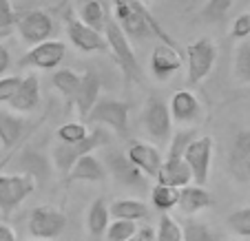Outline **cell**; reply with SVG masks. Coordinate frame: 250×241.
<instances>
[{"mask_svg":"<svg viewBox=\"0 0 250 241\" xmlns=\"http://www.w3.org/2000/svg\"><path fill=\"white\" fill-rule=\"evenodd\" d=\"M115 5V22L122 27V31L128 36V40H144L157 36L162 44L177 49V42L164 31L155 16L146 9L142 0H113Z\"/></svg>","mask_w":250,"mask_h":241,"instance_id":"cell-1","label":"cell"},{"mask_svg":"<svg viewBox=\"0 0 250 241\" xmlns=\"http://www.w3.org/2000/svg\"><path fill=\"white\" fill-rule=\"evenodd\" d=\"M104 38H106V44H109V51L113 53L115 62H118L120 69H122L124 78L135 82V84H140V82L144 80V71H142L140 60H137L135 51H133L131 40H128V36L122 31V27L115 22V18H109L106 29H104Z\"/></svg>","mask_w":250,"mask_h":241,"instance_id":"cell-2","label":"cell"},{"mask_svg":"<svg viewBox=\"0 0 250 241\" xmlns=\"http://www.w3.org/2000/svg\"><path fill=\"white\" fill-rule=\"evenodd\" d=\"M109 144H111L109 131L102 126L93 128V131L89 133V137L82 140L80 144H60L58 142L56 146H53V164H56V168L60 170V173L69 175L78 160H82L84 155H91L93 151H98V148H102V146H109Z\"/></svg>","mask_w":250,"mask_h":241,"instance_id":"cell-3","label":"cell"},{"mask_svg":"<svg viewBox=\"0 0 250 241\" xmlns=\"http://www.w3.org/2000/svg\"><path fill=\"white\" fill-rule=\"evenodd\" d=\"M142 126L146 131V135L151 137L155 144L164 146L170 144L173 140V118H170V109L162 98L151 95L144 102L142 109Z\"/></svg>","mask_w":250,"mask_h":241,"instance_id":"cell-4","label":"cell"},{"mask_svg":"<svg viewBox=\"0 0 250 241\" xmlns=\"http://www.w3.org/2000/svg\"><path fill=\"white\" fill-rule=\"evenodd\" d=\"M84 122L102 126L106 131L111 128L115 135L124 137L128 133V104L115 98H100V102L93 106Z\"/></svg>","mask_w":250,"mask_h":241,"instance_id":"cell-5","label":"cell"},{"mask_svg":"<svg viewBox=\"0 0 250 241\" xmlns=\"http://www.w3.org/2000/svg\"><path fill=\"white\" fill-rule=\"evenodd\" d=\"M217 62V44L210 38H199L186 47V69H188V84H199L208 78Z\"/></svg>","mask_w":250,"mask_h":241,"instance_id":"cell-6","label":"cell"},{"mask_svg":"<svg viewBox=\"0 0 250 241\" xmlns=\"http://www.w3.org/2000/svg\"><path fill=\"white\" fill-rule=\"evenodd\" d=\"M33 190H36L33 175H24V173L0 175V215L9 217Z\"/></svg>","mask_w":250,"mask_h":241,"instance_id":"cell-7","label":"cell"},{"mask_svg":"<svg viewBox=\"0 0 250 241\" xmlns=\"http://www.w3.org/2000/svg\"><path fill=\"white\" fill-rule=\"evenodd\" d=\"M66 228V215L53 206H38L29 215V235L33 241H53Z\"/></svg>","mask_w":250,"mask_h":241,"instance_id":"cell-8","label":"cell"},{"mask_svg":"<svg viewBox=\"0 0 250 241\" xmlns=\"http://www.w3.org/2000/svg\"><path fill=\"white\" fill-rule=\"evenodd\" d=\"M64 27H66V36H69L71 44L78 47L80 51L102 53L109 49L104 33L95 31V29H91L89 24H84L80 18H78V14H73V11H66L64 14Z\"/></svg>","mask_w":250,"mask_h":241,"instance_id":"cell-9","label":"cell"},{"mask_svg":"<svg viewBox=\"0 0 250 241\" xmlns=\"http://www.w3.org/2000/svg\"><path fill=\"white\" fill-rule=\"evenodd\" d=\"M212 151H215V142L212 137L202 135L188 144L184 153V160L188 164L190 173H193V181L197 186H204L210 175V164H212Z\"/></svg>","mask_w":250,"mask_h":241,"instance_id":"cell-10","label":"cell"},{"mask_svg":"<svg viewBox=\"0 0 250 241\" xmlns=\"http://www.w3.org/2000/svg\"><path fill=\"white\" fill-rule=\"evenodd\" d=\"M226 168L239 184H250V128H241L235 133L228 148Z\"/></svg>","mask_w":250,"mask_h":241,"instance_id":"cell-11","label":"cell"},{"mask_svg":"<svg viewBox=\"0 0 250 241\" xmlns=\"http://www.w3.org/2000/svg\"><path fill=\"white\" fill-rule=\"evenodd\" d=\"M126 157L137 166V168L148 177V180H160L162 166H164V155L162 151L151 142H142V140H133L126 148Z\"/></svg>","mask_w":250,"mask_h":241,"instance_id":"cell-12","label":"cell"},{"mask_svg":"<svg viewBox=\"0 0 250 241\" xmlns=\"http://www.w3.org/2000/svg\"><path fill=\"white\" fill-rule=\"evenodd\" d=\"M18 33L20 38L29 44H40V42H47L51 38L53 33V20L47 11L42 9H31L27 14L18 16Z\"/></svg>","mask_w":250,"mask_h":241,"instance_id":"cell-13","label":"cell"},{"mask_svg":"<svg viewBox=\"0 0 250 241\" xmlns=\"http://www.w3.org/2000/svg\"><path fill=\"white\" fill-rule=\"evenodd\" d=\"M66 56V44L60 40H47L36 47H31L18 64L20 66H33V69H56Z\"/></svg>","mask_w":250,"mask_h":241,"instance_id":"cell-14","label":"cell"},{"mask_svg":"<svg viewBox=\"0 0 250 241\" xmlns=\"http://www.w3.org/2000/svg\"><path fill=\"white\" fill-rule=\"evenodd\" d=\"M104 161H106V170H109L120 184L135 186V188L137 186H144L146 175H144V173H142V170L137 168V166L133 164L126 155H124V153L111 148V151H106V155H104Z\"/></svg>","mask_w":250,"mask_h":241,"instance_id":"cell-15","label":"cell"},{"mask_svg":"<svg viewBox=\"0 0 250 241\" xmlns=\"http://www.w3.org/2000/svg\"><path fill=\"white\" fill-rule=\"evenodd\" d=\"M168 109H170L173 122H177V124H193L202 115V104H199L197 95L186 89L175 91L168 102Z\"/></svg>","mask_w":250,"mask_h":241,"instance_id":"cell-16","label":"cell"},{"mask_svg":"<svg viewBox=\"0 0 250 241\" xmlns=\"http://www.w3.org/2000/svg\"><path fill=\"white\" fill-rule=\"evenodd\" d=\"M100 91H102V82H100V76L93 71L82 73V82H80V91H78L73 104H76V111L82 120L89 118V113L93 111V106L100 102Z\"/></svg>","mask_w":250,"mask_h":241,"instance_id":"cell-17","label":"cell"},{"mask_svg":"<svg viewBox=\"0 0 250 241\" xmlns=\"http://www.w3.org/2000/svg\"><path fill=\"white\" fill-rule=\"evenodd\" d=\"M182 69V56L175 47L157 44L151 53V73L157 80H168L173 73Z\"/></svg>","mask_w":250,"mask_h":241,"instance_id":"cell-18","label":"cell"},{"mask_svg":"<svg viewBox=\"0 0 250 241\" xmlns=\"http://www.w3.org/2000/svg\"><path fill=\"white\" fill-rule=\"evenodd\" d=\"M40 102V78L36 73H29L22 78V84H20L18 93L14 95V100L9 102L11 111H18V113H29L38 106Z\"/></svg>","mask_w":250,"mask_h":241,"instance_id":"cell-19","label":"cell"},{"mask_svg":"<svg viewBox=\"0 0 250 241\" xmlns=\"http://www.w3.org/2000/svg\"><path fill=\"white\" fill-rule=\"evenodd\" d=\"M190 181H193V173L184 157H164V166H162V175L157 184H168L182 190L190 186Z\"/></svg>","mask_w":250,"mask_h":241,"instance_id":"cell-20","label":"cell"},{"mask_svg":"<svg viewBox=\"0 0 250 241\" xmlns=\"http://www.w3.org/2000/svg\"><path fill=\"white\" fill-rule=\"evenodd\" d=\"M104 180H106V166L93 153L78 160L76 166L71 168V173L66 175V181H91V184H100Z\"/></svg>","mask_w":250,"mask_h":241,"instance_id":"cell-21","label":"cell"},{"mask_svg":"<svg viewBox=\"0 0 250 241\" xmlns=\"http://www.w3.org/2000/svg\"><path fill=\"white\" fill-rule=\"evenodd\" d=\"M212 203H215V197L212 193H208L204 186H197V184H190L186 188L180 190V210L186 215H195L199 210H206L210 208Z\"/></svg>","mask_w":250,"mask_h":241,"instance_id":"cell-22","label":"cell"},{"mask_svg":"<svg viewBox=\"0 0 250 241\" xmlns=\"http://www.w3.org/2000/svg\"><path fill=\"white\" fill-rule=\"evenodd\" d=\"M27 131V122L11 111H0V144L5 148H14L22 140Z\"/></svg>","mask_w":250,"mask_h":241,"instance_id":"cell-23","label":"cell"},{"mask_svg":"<svg viewBox=\"0 0 250 241\" xmlns=\"http://www.w3.org/2000/svg\"><path fill=\"white\" fill-rule=\"evenodd\" d=\"M111 219H124V221H140V219L148 217V206L140 199L131 197H120L109 203Z\"/></svg>","mask_w":250,"mask_h":241,"instance_id":"cell-24","label":"cell"},{"mask_svg":"<svg viewBox=\"0 0 250 241\" xmlns=\"http://www.w3.org/2000/svg\"><path fill=\"white\" fill-rule=\"evenodd\" d=\"M111 210L109 203L104 197H98L93 203L89 206V213H86V230L91 232L93 237H100L106 232V228L111 226Z\"/></svg>","mask_w":250,"mask_h":241,"instance_id":"cell-25","label":"cell"},{"mask_svg":"<svg viewBox=\"0 0 250 241\" xmlns=\"http://www.w3.org/2000/svg\"><path fill=\"white\" fill-rule=\"evenodd\" d=\"M78 18L100 33H104L106 22H109V16H106L100 0H82L80 7H78Z\"/></svg>","mask_w":250,"mask_h":241,"instance_id":"cell-26","label":"cell"},{"mask_svg":"<svg viewBox=\"0 0 250 241\" xmlns=\"http://www.w3.org/2000/svg\"><path fill=\"white\" fill-rule=\"evenodd\" d=\"M51 82H53V86H56V89L64 95V100L73 102V100H76V95H78V91H80L82 76H80V73H76L73 69H58V71L53 73Z\"/></svg>","mask_w":250,"mask_h":241,"instance_id":"cell-27","label":"cell"},{"mask_svg":"<svg viewBox=\"0 0 250 241\" xmlns=\"http://www.w3.org/2000/svg\"><path fill=\"white\" fill-rule=\"evenodd\" d=\"M232 73L239 84H250V38L241 40L235 49V62H232Z\"/></svg>","mask_w":250,"mask_h":241,"instance_id":"cell-28","label":"cell"},{"mask_svg":"<svg viewBox=\"0 0 250 241\" xmlns=\"http://www.w3.org/2000/svg\"><path fill=\"white\" fill-rule=\"evenodd\" d=\"M151 201L157 210L166 213L180 203V188H173L168 184H155L151 190Z\"/></svg>","mask_w":250,"mask_h":241,"instance_id":"cell-29","label":"cell"},{"mask_svg":"<svg viewBox=\"0 0 250 241\" xmlns=\"http://www.w3.org/2000/svg\"><path fill=\"white\" fill-rule=\"evenodd\" d=\"M182 230H184V241H219L217 232L197 219H186L182 223Z\"/></svg>","mask_w":250,"mask_h":241,"instance_id":"cell-30","label":"cell"},{"mask_svg":"<svg viewBox=\"0 0 250 241\" xmlns=\"http://www.w3.org/2000/svg\"><path fill=\"white\" fill-rule=\"evenodd\" d=\"M155 241H184V230L170 215L162 213L155 230Z\"/></svg>","mask_w":250,"mask_h":241,"instance_id":"cell-31","label":"cell"},{"mask_svg":"<svg viewBox=\"0 0 250 241\" xmlns=\"http://www.w3.org/2000/svg\"><path fill=\"white\" fill-rule=\"evenodd\" d=\"M89 128L84 122H66L58 128V142L60 144H80L82 140L89 137Z\"/></svg>","mask_w":250,"mask_h":241,"instance_id":"cell-32","label":"cell"},{"mask_svg":"<svg viewBox=\"0 0 250 241\" xmlns=\"http://www.w3.org/2000/svg\"><path fill=\"white\" fill-rule=\"evenodd\" d=\"M232 5H235V0H206L199 11V18L204 22H219L222 18H226Z\"/></svg>","mask_w":250,"mask_h":241,"instance_id":"cell-33","label":"cell"},{"mask_svg":"<svg viewBox=\"0 0 250 241\" xmlns=\"http://www.w3.org/2000/svg\"><path fill=\"white\" fill-rule=\"evenodd\" d=\"M140 226L137 221H124V219H113L106 228V241H128L137 235Z\"/></svg>","mask_w":250,"mask_h":241,"instance_id":"cell-34","label":"cell"},{"mask_svg":"<svg viewBox=\"0 0 250 241\" xmlns=\"http://www.w3.org/2000/svg\"><path fill=\"white\" fill-rule=\"evenodd\" d=\"M226 226L230 228L235 235L250 237V206L248 208H239V210H235V213L228 215Z\"/></svg>","mask_w":250,"mask_h":241,"instance_id":"cell-35","label":"cell"},{"mask_svg":"<svg viewBox=\"0 0 250 241\" xmlns=\"http://www.w3.org/2000/svg\"><path fill=\"white\" fill-rule=\"evenodd\" d=\"M20 84H22V78L20 76H7L0 78V104H9L14 95L18 93Z\"/></svg>","mask_w":250,"mask_h":241,"instance_id":"cell-36","label":"cell"},{"mask_svg":"<svg viewBox=\"0 0 250 241\" xmlns=\"http://www.w3.org/2000/svg\"><path fill=\"white\" fill-rule=\"evenodd\" d=\"M230 36H232V38H237L239 42H241V40H246V38H250V14L237 16V20L232 22Z\"/></svg>","mask_w":250,"mask_h":241,"instance_id":"cell-37","label":"cell"},{"mask_svg":"<svg viewBox=\"0 0 250 241\" xmlns=\"http://www.w3.org/2000/svg\"><path fill=\"white\" fill-rule=\"evenodd\" d=\"M11 24H18V14L14 11L9 0H0V31L9 29Z\"/></svg>","mask_w":250,"mask_h":241,"instance_id":"cell-38","label":"cell"},{"mask_svg":"<svg viewBox=\"0 0 250 241\" xmlns=\"http://www.w3.org/2000/svg\"><path fill=\"white\" fill-rule=\"evenodd\" d=\"M11 66V53L5 44H0V76H5Z\"/></svg>","mask_w":250,"mask_h":241,"instance_id":"cell-39","label":"cell"},{"mask_svg":"<svg viewBox=\"0 0 250 241\" xmlns=\"http://www.w3.org/2000/svg\"><path fill=\"white\" fill-rule=\"evenodd\" d=\"M128 241H155V230L148 228V226H144V228H140L137 235L133 237V239H128Z\"/></svg>","mask_w":250,"mask_h":241,"instance_id":"cell-40","label":"cell"},{"mask_svg":"<svg viewBox=\"0 0 250 241\" xmlns=\"http://www.w3.org/2000/svg\"><path fill=\"white\" fill-rule=\"evenodd\" d=\"M0 241H16V232L9 223L0 221Z\"/></svg>","mask_w":250,"mask_h":241,"instance_id":"cell-41","label":"cell"}]
</instances>
